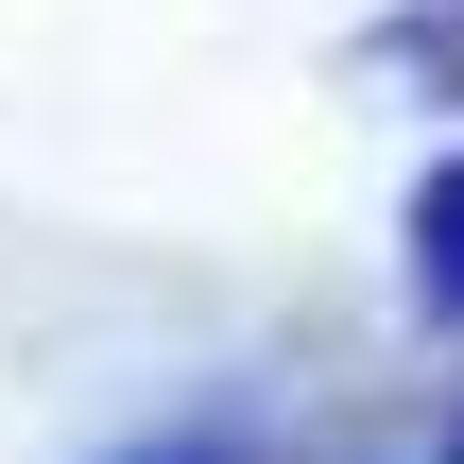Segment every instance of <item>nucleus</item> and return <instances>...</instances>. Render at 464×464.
<instances>
[{
    "label": "nucleus",
    "mask_w": 464,
    "mask_h": 464,
    "mask_svg": "<svg viewBox=\"0 0 464 464\" xmlns=\"http://www.w3.org/2000/svg\"><path fill=\"white\" fill-rule=\"evenodd\" d=\"M448 464H464V430H448Z\"/></svg>",
    "instance_id": "f03ea898"
},
{
    "label": "nucleus",
    "mask_w": 464,
    "mask_h": 464,
    "mask_svg": "<svg viewBox=\"0 0 464 464\" xmlns=\"http://www.w3.org/2000/svg\"><path fill=\"white\" fill-rule=\"evenodd\" d=\"M413 276H430V310H464V172H430V207H413Z\"/></svg>",
    "instance_id": "f257e3e1"
}]
</instances>
